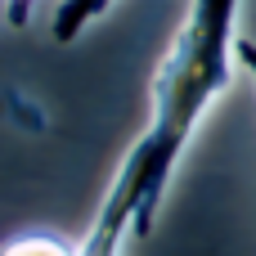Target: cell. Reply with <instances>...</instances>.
<instances>
[{
	"mask_svg": "<svg viewBox=\"0 0 256 256\" xmlns=\"http://www.w3.org/2000/svg\"><path fill=\"white\" fill-rule=\"evenodd\" d=\"M0 256H81V248L54 230H27L0 243Z\"/></svg>",
	"mask_w": 256,
	"mask_h": 256,
	"instance_id": "cell-3",
	"label": "cell"
},
{
	"mask_svg": "<svg viewBox=\"0 0 256 256\" xmlns=\"http://www.w3.org/2000/svg\"><path fill=\"white\" fill-rule=\"evenodd\" d=\"M117 0H58L54 4V18H50V36L58 45H76Z\"/></svg>",
	"mask_w": 256,
	"mask_h": 256,
	"instance_id": "cell-2",
	"label": "cell"
},
{
	"mask_svg": "<svg viewBox=\"0 0 256 256\" xmlns=\"http://www.w3.org/2000/svg\"><path fill=\"white\" fill-rule=\"evenodd\" d=\"M234 58H238V68L248 72V81H252V90H256V40H238Z\"/></svg>",
	"mask_w": 256,
	"mask_h": 256,
	"instance_id": "cell-4",
	"label": "cell"
},
{
	"mask_svg": "<svg viewBox=\"0 0 256 256\" xmlns=\"http://www.w3.org/2000/svg\"><path fill=\"white\" fill-rule=\"evenodd\" d=\"M234 22L238 0H189L184 22L176 27L148 86V126L117 162L99 216L76 243L81 256H126L130 243L153 234V220L198 122L234 86Z\"/></svg>",
	"mask_w": 256,
	"mask_h": 256,
	"instance_id": "cell-1",
	"label": "cell"
},
{
	"mask_svg": "<svg viewBox=\"0 0 256 256\" xmlns=\"http://www.w3.org/2000/svg\"><path fill=\"white\" fill-rule=\"evenodd\" d=\"M4 4V18L14 22V27H22L27 18H32V9H36V0H0Z\"/></svg>",
	"mask_w": 256,
	"mask_h": 256,
	"instance_id": "cell-5",
	"label": "cell"
}]
</instances>
